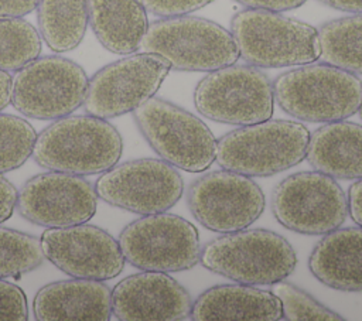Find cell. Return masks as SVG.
Masks as SVG:
<instances>
[{"mask_svg": "<svg viewBox=\"0 0 362 321\" xmlns=\"http://www.w3.org/2000/svg\"><path fill=\"white\" fill-rule=\"evenodd\" d=\"M122 151V136L106 119L68 115L37 134L31 156L47 170L90 175L116 165Z\"/></svg>", "mask_w": 362, "mask_h": 321, "instance_id": "6da1fadb", "label": "cell"}, {"mask_svg": "<svg viewBox=\"0 0 362 321\" xmlns=\"http://www.w3.org/2000/svg\"><path fill=\"white\" fill-rule=\"evenodd\" d=\"M274 100L290 116L314 123L345 120L362 103V81L328 64H305L273 82Z\"/></svg>", "mask_w": 362, "mask_h": 321, "instance_id": "7a4b0ae2", "label": "cell"}, {"mask_svg": "<svg viewBox=\"0 0 362 321\" xmlns=\"http://www.w3.org/2000/svg\"><path fill=\"white\" fill-rule=\"evenodd\" d=\"M199 262L208 270L242 284L267 286L287 279L297 256L290 242L267 229L226 232L201 249Z\"/></svg>", "mask_w": 362, "mask_h": 321, "instance_id": "3957f363", "label": "cell"}, {"mask_svg": "<svg viewBox=\"0 0 362 321\" xmlns=\"http://www.w3.org/2000/svg\"><path fill=\"white\" fill-rule=\"evenodd\" d=\"M308 129L290 120H264L240 126L216 141L215 161L247 177H269L305 158Z\"/></svg>", "mask_w": 362, "mask_h": 321, "instance_id": "277c9868", "label": "cell"}, {"mask_svg": "<svg viewBox=\"0 0 362 321\" xmlns=\"http://www.w3.org/2000/svg\"><path fill=\"white\" fill-rule=\"evenodd\" d=\"M240 57L253 66L286 68L320 58L318 30L277 11L243 8L230 21Z\"/></svg>", "mask_w": 362, "mask_h": 321, "instance_id": "5b68a950", "label": "cell"}, {"mask_svg": "<svg viewBox=\"0 0 362 321\" xmlns=\"http://www.w3.org/2000/svg\"><path fill=\"white\" fill-rule=\"evenodd\" d=\"M143 52L165 58L177 71L211 72L235 64L240 54L232 33L201 17H164L148 24Z\"/></svg>", "mask_w": 362, "mask_h": 321, "instance_id": "8992f818", "label": "cell"}, {"mask_svg": "<svg viewBox=\"0 0 362 321\" xmlns=\"http://www.w3.org/2000/svg\"><path fill=\"white\" fill-rule=\"evenodd\" d=\"M133 115L147 143L171 165L188 173H202L215 161L216 139L191 112L168 100L150 98Z\"/></svg>", "mask_w": 362, "mask_h": 321, "instance_id": "52a82bcc", "label": "cell"}, {"mask_svg": "<svg viewBox=\"0 0 362 321\" xmlns=\"http://www.w3.org/2000/svg\"><path fill=\"white\" fill-rule=\"evenodd\" d=\"M194 105L202 116L214 122L255 124L273 115V83L255 66L232 64L208 72L197 83Z\"/></svg>", "mask_w": 362, "mask_h": 321, "instance_id": "ba28073f", "label": "cell"}, {"mask_svg": "<svg viewBox=\"0 0 362 321\" xmlns=\"http://www.w3.org/2000/svg\"><path fill=\"white\" fill-rule=\"evenodd\" d=\"M88 75L59 55L40 57L20 68L11 82V105L27 117L55 120L71 115L85 100Z\"/></svg>", "mask_w": 362, "mask_h": 321, "instance_id": "9c48e42d", "label": "cell"}, {"mask_svg": "<svg viewBox=\"0 0 362 321\" xmlns=\"http://www.w3.org/2000/svg\"><path fill=\"white\" fill-rule=\"evenodd\" d=\"M124 259L150 272H182L201 257L197 228L174 214H150L130 222L119 236Z\"/></svg>", "mask_w": 362, "mask_h": 321, "instance_id": "30bf717a", "label": "cell"}, {"mask_svg": "<svg viewBox=\"0 0 362 321\" xmlns=\"http://www.w3.org/2000/svg\"><path fill=\"white\" fill-rule=\"evenodd\" d=\"M272 211L293 232L325 235L346 219L348 198L332 177L317 170L300 171L273 189Z\"/></svg>", "mask_w": 362, "mask_h": 321, "instance_id": "8fae6325", "label": "cell"}, {"mask_svg": "<svg viewBox=\"0 0 362 321\" xmlns=\"http://www.w3.org/2000/svg\"><path fill=\"white\" fill-rule=\"evenodd\" d=\"M170 69L165 58L151 52L132 54L103 66L88 81L86 113L112 119L136 110L156 95Z\"/></svg>", "mask_w": 362, "mask_h": 321, "instance_id": "7c38bea8", "label": "cell"}, {"mask_svg": "<svg viewBox=\"0 0 362 321\" xmlns=\"http://www.w3.org/2000/svg\"><path fill=\"white\" fill-rule=\"evenodd\" d=\"M95 189L109 205L150 215L173 208L184 192V182L170 163L158 158H137L102 173Z\"/></svg>", "mask_w": 362, "mask_h": 321, "instance_id": "4fadbf2b", "label": "cell"}, {"mask_svg": "<svg viewBox=\"0 0 362 321\" xmlns=\"http://www.w3.org/2000/svg\"><path fill=\"white\" fill-rule=\"evenodd\" d=\"M187 204L202 226L226 233L250 226L264 209V195L247 175L222 168L195 180Z\"/></svg>", "mask_w": 362, "mask_h": 321, "instance_id": "5bb4252c", "label": "cell"}, {"mask_svg": "<svg viewBox=\"0 0 362 321\" xmlns=\"http://www.w3.org/2000/svg\"><path fill=\"white\" fill-rule=\"evenodd\" d=\"M96 206L98 194L89 181L51 170L25 181L16 205L24 219L45 228L85 223L95 215Z\"/></svg>", "mask_w": 362, "mask_h": 321, "instance_id": "9a60e30c", "label": "cell"}, {"mask_svg": "<svg viewBox=\"0 0 362 321\" xmlns=\"http://www.w3.org/2000/svg\"><path fill=\"white\" fill-rule=\"evenodd\" d=\"M40 240L45 259L72 277L109 280L124 267L119 242L95 225L48 228Z\"/></svg>", "mask_w": 362, "mask_h": 321, "instance_id": "2e32d148", "label": "cell"}, {"mask_svg": "<svg viewBox=\"0 0 362 321\" xmlns=\"http://www.w3.org/2000/svg\"><path fill=\"white\" fill-rule=\"evenodd\" d=\"M187 288L163 272L127 276L112 291V314L122 321H178L191 314Z\"/></svg>", "mask_w": 362, "mask_h": 321, "instance_id": "e0dca14e", "label": "cell"}, {"mask_svg": "<svg viewBox=\"0 0 362 321\" xmlns=\"http://www.w3.org/2000/svg\"><path fill=\"white\" fill-rule=\"evenodd\" d=\"M33 307L40 321H107L112 317V290L100 280L54 281L37 291Z\"/></svg>", "mask_w": 362, "mask_h": 321, "instance_id": "ac0fdd59", "label": "cell"}, {"mask_svg": "<svg viewBox=\"0 0 362 321\" xmlns=\"http://www.w3.org/2000/svg\"><path fill=\"white\" fill-rule=\"evenodd\" d=\"M189 317L195 321H277L283 318V310L273 291L242 283L219 284L198 296Z\"/></svg>", "mask_w": 362, "mask_h": 321, "instance_id": "d6986e66", "label": "cell"}, {"mask_svg": "<svg viewBox=\"0 0 362 321\" xmlns=\"http://www.w3.org/2000/svg\"><path fill=\"white\" fill-rule=\"evenodd\" d=\"M308 267L322 284L339 291H362V226L337 228L314 246Z\"/></svg>", "mask_w": 362, "mask_h": 321, "instance_id": "ffe728a7", "label": "cell"}, {"mask_svg": "<svg viewBox=\"0 0 362 321\" xmlns=\"http://www.w3.org/2000/svg\"><path fill=\"white\" fill-rule=\"evenodd\" d=\"M305 158L332 178H362V124L329 122L310 134Z\"/></svg>", "mask_w": 362, "mask_h": 321, "instance_id": "44dd1931", "label": "cell"}, {"mask_svg": "<svg viewBox=\"0 0 362 321\" xmlns=\"http://www.w3.org/2000/svg\"><path fill=\"white\" fill-rule=\"evenodd\" d=\"M89 24L98 41L113 54H133L147 31L140 0H89Z\"/></svg>", "mask_w": 362, "mask_h": 321, "instance_id": "7402d4cb", "label": "cell"}, {"mask_svg": "<svg viewBox=\"0 0 362 321\" xmlns=\"http://www.w3.org/2000/svg\"><path fill=\"white\" fill-rule=\"evenodd\" d=\"M40 35L54 52L76 48L89 23V0H40L37 6Z\"/></svg>", "mask_w": 362, "mask_h": 321, "instance_id": "603a6c76", "label": "cell"}, {"mask_svg": "<svg viewBox=\"0 0 362 321\" xmlns=\"http://www.w3.org/2000/svg\"><path fill=\"white\" fill-rule=\"evenodd\" d=\"M320 58L351 74H362V13L331 20L318 30Z\"/></svg>", "mask_w": 362, "mask_h": 321, "instance_id": "cb8c5ba5", "label": "cell"}, {"mask_svg": "<svg viewBox=\"0 0 362 321\" xmlns=\"http://www.w3.org/2000/svg\"><path fill=\"white\" fill-rule=\"evenodd\" d=\"M42 48L40 31L23 17H0V69L18 71L38 58Z\"/></svg>", "mask_w": 362, "mask_h": 321, "instance_id": "d4e9b609", "label": "cell"}, {"mask_svg": "<svg viewBox=\"0 0 362 321\" xmlns=\"http://www.w3.org/2000/svg\"><path fill=\"white\" fill-rule=\"evenodd\" d=\"M44 257L40 239L0 226V279L33 272L41 266Z\"/></svg>", "mask_w": 362, "mask_h": 321, "instance_id": "484cf974", "label": "cell"}, {"mask_svg": "<svg viewBox=\"0 0 362 321\" xmlns=\"http://www.w3.org/2000/svg\"><path fill=\"white\" fill-rule=\"evenodd\" d=\"M37 133L23 117L0 113V174L21 167L33 154Z\"/></svg>", "mask_w": 362, "mask_h": 321, "instance_id": "4316f807", "label": "cell"}, {"mask_svg": "<svg viewBox=\"0 0 362 321\" xmlns=\"http://www.w3.org/2000/svg\"><path fill=\"white\" fill-rule=\"evenodd\" d=\"M281 303L283 318L290 321H344V317L329 310L304 290L288 281H277L272 290Z\"/></svg>", "mask_w": 362, "mask_h": 321, "instance_id": "83f0119b", "label": "cell"}, {"mask_svg": "<svg viewBox=\"0 0 362 321\" xmlns=\"http://www.w3.org/2000/svg\"><path fill=\"white\" fill-rule=\"evenodd\" d=\"M28 320V305L24 291L10 283L0 280V321Z\"/></svg>", "mask_w": 362, "mask_h": 321, "instance_id": "f1b7e54d", "label": "cell"}, {"mask_svg": "<svg viewBox=\"0 0 362 321\" xmlns=\"http://www.w3.org/2000/svg\"><path fill=\"white\" fill-rule=\"evenodd\" d=\"M146 11L158 17L187 16L197 11L214 0H140Z\"/></svg>", "mask_w": 362, "mask_h": 321, "instance_id": "f546056e", "label": "cell"}, {"mask_svg": "<svg viewBox=\"0 0 362 321\" xmlns=\"http://www.w3.org/2000/svg\"><path fill=\"white\" fill-rule=\"evenodd\" d=\"M17 195L16 187L0 174V223L13 215L17 205Z\"/></svg>", "mask_w": 362, "mask_h": 321, "instance_id": "4dcf8cb0", "label": "cell"}, {"mask_svg": "<svg viewBox=\"0 0 362 321\" xmlns=\"http://www.w3.org/2000/svg\"><path fill=\"white\" fill-rule=\"evenodd\" d=\"M249 8L269 10V11H287L300 7L307 0H235Z\"/></svg>", "mask_w": 362, "mask_h": 321, "instance_id": "1f68e13d", "label": "cell"}, {"mask_svg": "<svg viewBox=\"0 0 362 321\" xmlns=\"http://www.w3.org/2000/svg\"><path fill=\"white\" fill-rule=\"evenodd\" d=\"M40 0H0V17H23L34 11Z\"/></svg>", "mask_w": 362, "mask_h": 321, "instance_id": "d6a6232c", "label": "cell"}, {"mask_svg": "<svg viewBox=\"0 0 362 321\" xmlns=\"http://www.w3.org/2000/svg\"><path fill=\"white\" fill-rule=\"evenodd\" d=\"M348 214L358 226H362V178L348 189Z\"/></svg>", "mask_w": 362, "mask_h": 321, "instance_id": "836d02e7", "label": "cell"}, {"mask_svg": "<svg viewBox=\"0 0 362 321\" xmlns=\"http://www.w3.org/2000/svg\"><path fill=\"white\" fill-rule=\"evenodd\" d=\"M322 4L348 13H362V0H318Z\"/></svg>", "mask_w": 362, "mask_h": 321, "instance_id": "e575fe53", "label": "cell"}, {"mask_svg": "<svg viewBox=\"0 0 362 321\" xmlns=\"http://www.w3.org/2000/svg\"><path fill=\"white\" fill-rule=\"evenodd\" d=\"M11 75L0 69V110L11 103Z\"/></svg>", "mask_w": 362, "mask_h": 321, "instance_id": "d590c367", "label": "cell"}, {"mask_svg": "<svg viewBox=\"0 0 362 321\" xmlns=\"http://www.w3.org/2000/svg\"><path fill=\"white\" fill-rule=\"evenodd\" d=\"M359 113H361V119H362V103H361V107H359V110H358Z\"/></svg>", "mask_w": 362, "mask_h": 321, "instance_id": "8d00e7d4", "label": "cell"}]
</instances>
